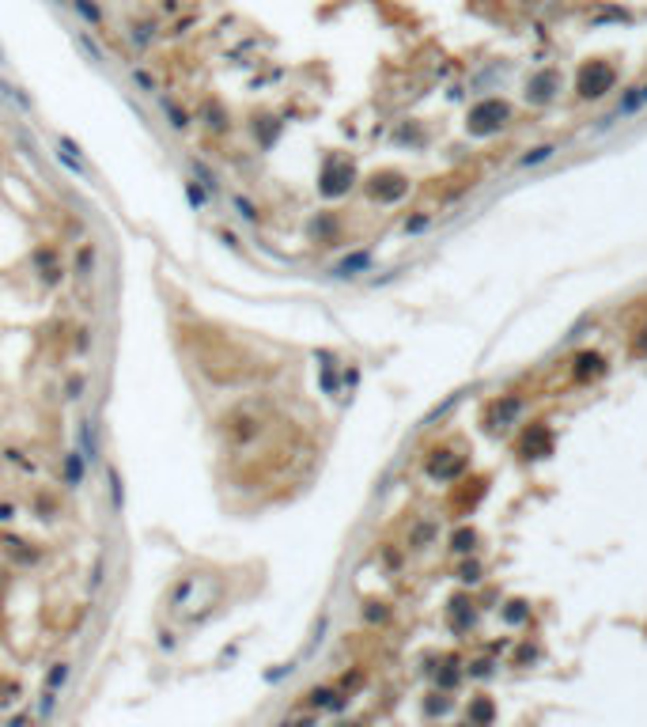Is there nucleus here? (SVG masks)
I'll use <instances>...</instances> for the list:
<instances>
[{"instance_id":"1","label":"nucleus","mask_w":647,"mask_h":727,"mask_svg":"<svg viewBox=\"0 0 647 727\" xmlns=\"http://www.w3.org/2000/svg\"><path fill=\"white\" fill-rule=\"evenodd\" d=\"M208 591V576H182L171 583L167 591V610L171 618H178L185 625H197L208 618V610H212L216 594H205Z\"/></svg>"},{"instance_id":"2","label":"nucleus","mask_w":647,"mask_h":727,"mask_svg":"<svg viewBox=\"0 0 647 727\" xmlns=\"http://www.w3.org/2000/svg\"><path fill=\"white\" fill-rule=\"evenodd\" d=\"M356 186V163L348 156H330L318 174V193L322 197H345Z\"/></svg>"},{"instance_id":"3","label":"nucleus","mask_w":647,"mask_h":727,"mask_svg":"<svg viewBox=\"0 0 647 727\" xmlns=\"http://www.w3.org/2000/svg\"><path fill=\"white\" fill-rule=\"evenodd\" d=\"M511 118V110L500 103V98H488V103H477L474 110H469V133L474 137H488V133H496V129H503V121Z\"/></svg>"},{"instance_id":"4","label":"nucleus","mask_w":647,"mask_h":727,"mask_svg":"<svg viewBox=\"0 0 647 727\" xmlns=\"http://www.w3.org/2000/svg\"><path fill=\"white\" fill-rule=\"evenodd\" d=\"M30 266H35L38 281L46 284V288H57L64 281V266H61V254L53 247H35L30 250Z\"/></svg>"},{"instance_id":"5","label":"nucleus","mask_w":647,"mask_h":727,"mask_svg":"<svg viewBox=\"0 0 647 727\" xmlns=\"http://www.w3.org/2000/svg\"><path fill=\"white\" fill-rule=\"evenodd\" d=\"M76 447H80V455H84L87 466L103 462V428H98L95 417H84V421L76 424Z\"/></svg>"},{"instance_id":"6","label":"nucleus","mask_w":647,"mask_h":727,"mask_svg":"<svg viewBox=\"0 0 647 727\" xmlns=\"http://www.w3.org/2000/svg\"><path fill=\"white\" fill-rule=\"evenodd\" d=\"M409 193V182L401 179V174H375V179L367 182V197L379 205H394L401 201V197Z\"/></svg>"},{"instance_id":"7","label":"nucleus","mask_w":647,"mask_h":727,"mask_svg":"<svg viewBox=\"0 0 647 727\" xmlns=\"http://www.w3.org/2000/svg\"><path fill=\"white\" fill-rule=\"evenodd\" d=\"M87 462H84V455H80V447H69L61 455V489L64 492H80L84 489V481H87Z\"/></svg>"},{"instance_id":"8","label":"nucleus","mask_w":647,"mask_h":727,"mask_svg":"<svg viewBox=\"0 0 647 727\" xmlns=\"http://www.w3.org/2000/svg\"><path fill=\"white\" fill-rule=\"evenodd\" d=\"M613 87V69L609 64H590V69H583V76H579V95L583 98H598V95H606Z\"/></svg>"},{"instance_id":"9","label":"nucleus","mask_w":647,"mask_h":727,"mask_svg":"<svg viewBox=\"0 0 647 727\" xmlns=\"http://www.w3.org/2000/svg\"><path fill=\"white\" fill-rule=\"evenodd\" d=\"M371 266H375V258H371V250H353V254H345L341 261H333V277L337 281H356L360 273H371Z\"/></svg>"},{"instance_id":"10","label":"nucleus","mask_w":647,"mask_h":727,"mask_svg":"<svg viewBox=\"0 0 647 727\" xmlns=\"http://www.w3.org/2000/svg\"><path fill=\"white\" fill-rule=\"evenodd\" d=\"M95 273H98V247L91 239H80V247H76V254H72V277L91 281Z\"/></svg>"},{"instance_id":"11","label":"nucleus","mask_w":647,"mask_h":727,"mask_svg":"<svg viewBox=\"0 0 647 727\" xmlns=\"http://www.w3.org/2000/svg\"><path fill=\"white\" fill-rule=\"evenodd\" d=\"M156 103H159V114L167 118V125L174 129V133H190V125H193V114H190V110L178 106L171 95H163V91L156 95Z\"/></svg>"},{"instance_id":"12","label":"nucleus","mask_w":647,"mask_h":727,"mask_svg":"<svg viewBox=\"0 0 647 727\" xmlns=\"http://www.w3.org/2000/svg\"><path fill=\"white\" fill-rule=\"evenodd\" d=\"M307 239L322 242V247L337 242V216L333 213H314L311 220H307Z\"/></svg>"},{"instance_id":"13","label":"nucleus","mask_w":647,"mask_h":727,"mask_svg":"<svg viewBox=\"0 0 647 727\" xmlns=\"http://www.w3.org/2000/svg\"><path fill=\"white\" fill-rule=\"evenodd\" d=\"M185 171H190V179H197V182H201L208 193H212V201L220 197V190H224V186H220V174H216L212 167H208V163H205L201 156H185Z\"/></svg>"},{"instance_id":"14","label":"nucleus","mask_w":647,"mask_h":727,"mask_svg":"<svg viewBox=\"0 0 647 727\" xmlns=\"http://www.w3.org/2000/svg\"><path fill=\"white\" fill-rule=\"evenodd\" d=\"M201 121H205L208 129H212L216 137H220V133H231V114L224 110L220 98H208V103L201 106Z\"/></svg>"},{"instance_id":"15","label":"nucleus","mask_w":647,"mask_h":727,"mask_svg":"<svg viewBox=\"0 0 647 727\" xmlns=\"http://www.w3.org/2000/svg\"><path fill=\"white\" fill-rule=\"evenodd\" d=\"M106 492H110V512L122 515L125 512V481H122V473H118V466H110V462H106Z\"/></svg>"},{"instance_id":"16","label":"nucleus","mask_w":647,"mask_h":727,"mask_svg":"<svg viewBox=\"0 0 647 727\" xmlns=\"http://www.w3.org/2000/svg\"><path fill=\"white\" fill-rule=\"evenodd\" d=\"M231 213L243 220V224H250V227L261 224V208H258L254 197H246V193H231Z\"/></svg>"},{"instance_id":"17","label":"nucleus","mask_w":647,"mask_h":727,"mask_svg":"<svg viewBox=\"0 0 647 727\" xmlns=\"http://www.w3.org/2000/svg\"><path fill=\"white\" fill-rule=\"evenodd\" d=\"M182 193H185V201H190V208H193V213H205V208H208V201H212V193H208L205 186L197 182V179H190V174H185V179H182Z\"/></svg>"},{"instance_id":"18","label":"nucleus","mask_w":647,"mask_h":727,"mask_svg":"<svg viewBox=\"0 0 647 727\" xmlns=\"http://www.w3.org/2000/svg\"><path fill=\"white\" fill-rule=\"evenodd\" d=\"M30 508L38 512V519L42 523H53L57 519V497H53V492H46V489H35V497H30Z\"/></svg>"},{"instance_id":"19","label":"nucleus","mask_w":647,"mask_h":727,"mask_svg":"<svg viewBox=\"0 0 647 727\" xmlns=\"http://www.w3.org/2000/svg\"><path fill=\"white\" fill-rule=\"evenodd\" d=\"M69 678H72V663H69V659H61V663H53V667L46 670V682H42V689L61 693L64 686H69Z\"/></svg>"},{"instance_id":"20","label":"nucleus","mask_w":647,"mask_h":727,"mask_svg":"<svg viewBox=\"0 0 647 727\" xmlns=\"http://www.w3.org/2000/svg\"><path fill=\"white\" fill-rule=\"evenodd\" d=\"M69 4H72V12L84 19V27H91V30L103 27V8H98L95 0H69Z\"/></svg>"},{"instance_id":"21","label":"nucleus","mask_w":647,"mask_h":727,"mask_svg":"<svg viewBox=\"0 0 647 727\" xmlns=\"http://www.w3.org/2000/svg\"><path fill=\"white\" fill-rule=\"evenodd\" d=\"M549 87H556V76H553V72H542V76H534V80H530L526 95H530L534 103H549V98H553Z\"/></svg>"},{"instance_id":"22","label":"nucleus","mask_w":647,"mask_h":727,"mask_svg":"<svg viewBox=\"0 0 647 727\" xmlns=\"http://www.w3.org/2000/svg\"><path fill=\"white\" fill-rule=\"evenodd\" d=\"M129 80H133V87H137L140 95H148V98L159 95V80H156L148 69H140V64H137V69H129Z\"/></svg>"},{"instance_id":"23","label":"nucleus","mask_w":647,"mask_h":727,"mask_svg":"<svg viewBox=\"0 0 647 727\" xmlns=\"http://www.w3.org/2000/svg\"><path fill=\"white\" fill-rule=\"evenodd\" d=\"M643 103H647V84H643V87H636V91H629V95L621 98L617 114H613V118H606V125H609V121H617V118H624V114H636V110H640Z\"/></svg>"},{"instance_id":"24","label":"nucleus","mask_w":647,"mask_h":727,"mask_svg":"<svg viewBox=\"0 0 647 727\" xmlns=\"http://www.w3.org/2000/svg\"><path fill=\"white\" fill-rule=\"evenodd\" d=\"M526 455H534V458H542V455H549V432H545L542 424L534 428V436L526 432V444H522Z\"/></svg>"},{"instance_id":"25","label":"nucleus","mask_w":647,"mask_h":727,"mask_svg":"<svg viewBox=\"0 0 647 727\" xmlns=\"http://www.w3.org/2000/svg\"><path fill=\"white\" fill-rule=\"evenodd\" d=\"M76 46H80V50L87 53V57L95 61V64H106V50L98 46V42H95L91 35H87V30H76Z\"/></svg>"},{"instance_id":"26","label":"nucleus","mask_w":647,"mask_h":727,"mask_svg":"<svg viewBox=\"0 0 647 727\" xmlns=\"http://www.w3.org/2000/svg\"><path fill=\"white\" fill-rule=\"evenodd\" d=\"M84 394H87V376H84V371H69V376H64V398L80 402Z\"/></svg>"},{"instance_id":"27","label":"nucleus","mask_w":647,"mask_h":727,"mask_svg":"<svg viewBox=\"0 0 647 727\" xmlns=\"http://www.w3.org/2000/svg\"><path fill=\"white\" fill-rule=\"evenodd\" d=\"M4 462H8V466H16L19 473H38V462L27 458L19 447H4Z\"/></svg>"},{"instance_id":"28","label":"nucleus","mask_w":647,"mask_h":727,"mask_svg":"<svg viewBox=\"0 0 647 727\" xmlns=\"http://www.w3.org/2000/svg\"><path fill=\"white\" fill-rule=\"evenodd\" d=\"M0 95H4V98H8V103H12L16 110H23V114H30V95H23V91H19L16 84L0 80Z\"/></svg>"},{"instance_id":"29","label":"nucleus","mask_w":647,"mask_h":727,"mask_svg":"<svg viewBox=\"0 0 647 727\" xmlns=\"http://www.w3.org/2000/svg\"><path fill=\"white\" fill-rule=\"evenodd\" d=\"M333 693L337 689H330V686H314L311 693H307V709H330Z\"/></svg>"},{"instance_id":"30","label":"nucleus","mask_w":647,"mask_h":727,"mask_svg":"<svg viewBox=\"0 0 647 727\" xmlns=\"http://www.w3.org/2000/svg\"><path fill=\"white\" fill-rule=\"evenodd\" d=\"M598 371H602V356H598V352H583V356H579L576 376H579V379H587V376H598Z\"/></svg>"},{"instance_id":"31","label":"nucleus","mask_w":647,"mask_h":727,"mask_svg":"<svg viewBox=\"0 0 647 727\" xmlns=\"http://www.w3.org/2000/svg\"><path fill=\"white\" fill-rule=\"evenodd\" d=\"M435 538V523H416L413 526V534H409V546H416V549H424L428 542Z\"/></svg>"},{"instance_id":"32","label":"nucleus","mask_w":647,"mask_h":727,"mask_svg":"<svg viewBox=\"0 0 647 727\" xmlns=\"http://www.w3.org/2000/svg\"><path fill=\"white\" fill-rule=\"evenodd\" d=\"M87 583H91V591H98L106 583V549H98V557H95V565H91V576H87Z\"/></svg>"},{"instance_id":"33","label":"nucleus","mask_w":647,"mask_h":727,"mask_svg":"<svg viewBox=\"0 0 647 727\" xmlns=\"http://www.w3.org/2000/svg\"><path fill=\"white\" fill-rule=\"evenodd\" d=\"M451 621H454V629H466V625H474V610H466V602L454 599L451 602Z\"/></svg>"},{"instance_id":"34","label":"nucleus","mask_w":647,"mask_h":727,"mask_svg":"<svg viewBox=\"0 0 647 727\" xmlns=\"http://www.w3.org/2000/svg\"><path fill=\"white\" fill-rule=\"evenodd\" d=\"M488 720H492V704L488 701H474V704H469V723H474V727H485Z\"/></svg>"},{"instance_id":"35","label":"nucleus","mask_w":647,"mask_h":727,"mask_svg":"<svg viewBox=\"0 0 647 727\" xmlns=\"http://www.w3.org/2000/svg\"><path fill=\"white\" fill-rule=\"evenodd\" d=\"M474 542H477L474 531H458V534L451 538V549H454V553H469V549H474Z\"/></svg>"},{"instance_id":"36","label":"nucleus","mask_w":647,"mask_h":727,"mask_svg":"<svg viewBox=\"0 0 647 727\" xmlns=\"http://www.w3.org/2000/svg\"><path fill=\"white\" fill-rule=\"evenodd\" d=\"M553 152H556L553 145H545V148H534V152H530V156H522L519 163H522V167H534V163H545V159H549V156H553Z\"/></svg>"},{"instance_id":"37","label":"nucleus","mask_w":647,"mask_h":727,"mask_svg":"<svg viewBox=\"0 0 647 727\" xmlns=\"http://www.w3.org/2000/svg\"><path fill=\"white\" fill-rule=\"evenodd\" d=\"M503 621H511V625L526 621V602H508V610H503Z\"/></svg>"},{"instance_id":"38","label":"nucleus","mask_w":647,"mask_h":727,"mask_svg":"<svg viewBox=\"0 0 647 727\" xmlns=\"http://www.w3.org/2000/svg\"><path fill=\"white\" fill-rule=\"evenodd\" d=\"M364 618H367L371 625H375V621H387V618H390V610H387V606H382V602H367Z\"/></svg>"},{"instance_id":"39","label":"nucleus","mask_w":647,"mask_h":727,"mask_svg":"<svg viewBox=\"0 0 647 727\" xmlns=\"http://www.w3.org/2000/svg\"><path fill=\"white\" fill-rule=\"evenodd\" d=\"M16 515H19V508H16L12 500H0V526H12Z\"/></svg>"},{"instance_id":"40","label":"nucleus","mask_w":647,"mask_h":727,"mask_svg":"<svg viewBox=\"0 0 647 727\" xmlns=\"http://www.w3.org/2000/svg\"><path fill=\"white\" fill-rule=\"evenodd\" d=\"M159 652H174L178 648V636H174V629H159Z\"/></svg>"},{"instance_id":"41","label":"nucleus","mask_w":647,"mask_h":727,"mask_svg":"<svg viewBox=\"0 0 647 727\" xmlns=\"http://www.w3.org/2000/svg\"><path fill=\"white\" fill-rule=\"evenodd\" d=\"M454 682H458V667H454V663H447V667H443V675H440V686H443V689H451Z\"/></svg>"},{"instance_id":"42","label":"nucleus","mask_w":647,"mask_h":727,"mask_svg":"<svg viewBox=\"0 0 647 727\" xmlns=\"http://www.w3.org/2000/svg\"><path fill=\"white\" fill-rule=\"evenodd\" d=\"M458 580H462V583H477V580H481V568H477V565H462Z\"/></svg>"},{"instance_id":"43","label":"nucleus","mask_w":647,"mask_h":727,"mask_svg":"<svg viewBox=\"0 0 647 727\" xmlns=\"http://www.w3.org/2000/svg\"><path fill=\"white\" fill-rule=\"evenodd\" d=\"M87 334H91V329H76V352H80V356L91 349V337H87Z\"/></svg>"},{"instance_id":"44","label":"nucleus","mask_w":647,"mask_h":727,"mask_svg":"<svg viewBox=\"0 0 647 727\" xmlns=\"http://www.w3.org/2000/svg\"><path fill=\"white\" fill-rule=\"evenodd\" d=\"M428 227V216H413V220H405V231L409 235H416V231H424Z\"/></svg>"},{"instance_id":"45","label":"nucleus","mask_w":647,"mask_h":727,"mask_svg":"<svg viewBox=\"0 0 647 727\" xmlns=\"http://www.w3.org/2000/svg\"><path fill=\"white\" fill-rule=\"evenodd\" d=\"M284 675H292V663H284V667H277V670H265V682H280Z\"/></svg>"},{"instance_id":"46","label":"nucleus","mask_w":647,"mask_h":727,"mask_svg":"<svg viewBox=\"0 0 647 727\" xmlns=\"http://www.w3.org/2000/svg\"><path fill=\"white\" fill-rule=\"evenodd\" d=\"M280 727H314V716H295V720H284Z\"/></svg>"},{"instance_id":"47","label":"nucleus","mask_w":647,"mask_h":727,"mask_svg":"<svg viewBox=\"0 0 647 727\" xmlns=\"http://www.w3.org/2000/svg\"><path fill=\"white\" fill-rule=\"evenodd\" d=\"M382 560H387L390 568H398V565H401V553H398V549H387V553H382Z\"/></svg>"},{"instance_id":"48","label":"nucleus","mask_w":647,"mask_h":727,"mask_svg":"<svg viewBox=\"0 0 647 727\" xmlns=\"http://www.w3.org/2000/svg\"><path fill=\"white\" fill-rule=\"evenodd\" d=\"M27 723H30V712H19V716L8 720V727H27Z\"/></svg>"},{"instance_id":"49","label":"nucleus","mask_w":647,"mask_h":727,"mask_svg":"<svg viewBox=\"0 0 647 727\" xmlns=\"http://www.w3.org/2000/svg\"><path fill=\"white\" fill-rule=\"evenodd\" d=\"M216 235H220V239H224V242H227V247H231V250H239V239L231 235V231H224V227H220V231H216Z\"/></svg>"},{"instance_id":"50","label":"nucleus","mask_w":647,"mask_h":727,"mask_svg":"<svg viewBox=\"0 0 647 727\" xmlns=\"http://www.w3.org/2000/svg\"><path fill=\"white\" fill-rule=\"evenodd\" d=\"M0 64H4V50H0Z\"/></svg>"},{"instance_id":"51","label":"nucleus","mask_w":647,"mask_h":727,"mask_svg":"<svg viewBox=\"0 0 647 727\" xmlns=\"http://www.w3.org/2000/svg\"><path fill=\"white\" fill-rule=\"evenodd\" d=\"M469 727H474V723H469Z\"/></svg>"}]
</instances>
